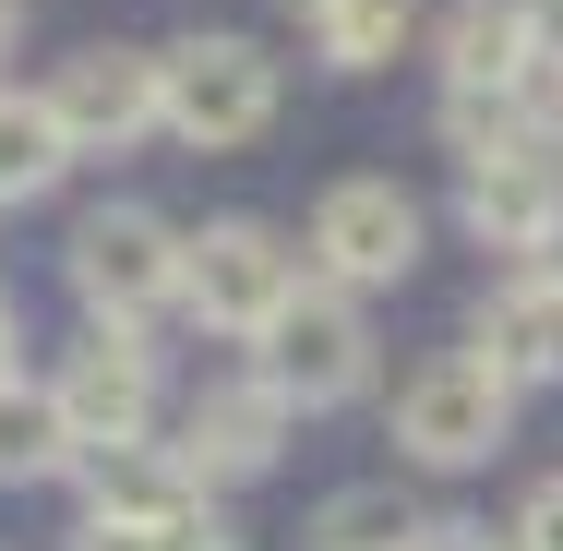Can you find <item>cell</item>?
<instances>
[{
    "label": "cell",
    "mask_w": 563,
    "mask_h": 551,
    "mask_svg": "<svg viewBox=\"0 0 563 551\" xmlns=\"http://www.w3.org/2000/svg\"><path fill=\"white\" fill-rule=\"evenodd\" d=\"M73 551H156V528H132V516H85Z\"/></svg>",
    "instance_id": "cell-22"
},
{
    "label": "cell",
    "mask_w": 563,
    "mask_h": 551,
    "mask_svg": "<svg viewBox=\"0 0 563 551\" xmlns=\"http://www.w3.org/2000/svg\"><path fill=\"white\" fill-rule=\"evenodd\" d=\"M552 156H563V85H552Z\"/></svg>",
    "instance_id": "cell-27"
},
{
    "label": "cell",
    "mask_w": 563,
    "mask_h": 551,
    "mask_svg": "<svg viewBox=\"0 0 563 551\" xmlns=\"http://www.w3.org/2000/svg\"><path fill=\"white\" fill-rule=\"evenodd\" d=\"M408 551H504V540L467 528V516H420V540H408Z\"/></svg>",
    "instance_id": "cell-23"
},
{
    "label": "cell",
    "mask_w": 563,
    "mask_h": 551,
    "mask_svg": "<svg viewBox=\"0 0 563 551\" xmlns=\"http://www.w3.org/2000/svg\"><path fill=\"white\" fill-rule=\"evenodd\" d=\"M432 48H444V85H528V36H516V0H455Z\"/></svg>",
    "instance_id": "cell-14"
},
{
    "label": "cell",
    "mask_w": 563,
    "mask_h": 551,
    "mask_svg": "<svg viewBox=\"0 0 563 551\" xmlns=\"http://www.w3.org/2000/svg\"><path fill=\"white\" fill-rule=\"evenodd\" d=\"M408 540H420V504L396 480H347L312 504V551H408Z\"/></svg>",
    "instance_id": "cell-15"
},
{
    "label": "cell",
    "mask_w": 563,
    "mask_h": 551,
    "mask_svg": "<svg viewBox=\"0 0 563 551\" xmlns=\"http://www.w3.org/2000/svg\"><path fill=\"white\" fill-rule=\"evenodd\" d=\"M180 300H192L217 335H264L288 300H300V252H288L264 217H217L205 240H180Z\"/></svg>",
    "instance_id": "cell-3"
},
{
    "label": "cell",
    "mask_w": 563,
    "mask_h": 551,
    "mask_svg": "<svg viewBox=\"0 0 563 551\" xmlns=\"http://www.w3.org/2000/svg\"><path fill=\"white\" fill-rule=\"evenodd\" d=\"M48 396H60V420H73L85 455H109V443H144V420H156V360H144L120 324H97L73 360H60ZM85 455H73V467H85Z\"/></svg>",
    "instance_id": "cell-7"
},
{
    "label": "cell",
    "mask_w": 563,
    "mask_h": 551,
    "mask_svg": "<svg viewBox=\"0 0 563 551\" xmlns=\"http://www.w3.org/2000/svg\"><path fill=\"white\" fill-rule=\"evenodd\" d=\"M264 384H276L288 408H347V396L372 384V324H360V300L300 276V300L264 324Z\"/></svg>",
    "instance_id": "cell-6"
},
{
    "label": "cell",
    "mask_w": 563,
    "mask_h": 551,
    "mask_svg": "<svg viewBox=\"0 0 563 551\" xmlns=\"http://www.w3.org/2000/svg\"><path fill=\"white\" fill-rule=\"evenodd\" d=\"M48 120L73 132V156L156 132V60H144V48H73V60L48 73Z\"/></svg>",
    "instance_id": "cell-8"
},
{
    "label": "cell",
    "mask_w": 563,
    "mask_h": 551,
    "mask_svg": "<svg viewBox=\"0 0 563 551\" xmlns=\"http://www.w3.org/2000/svg\"><path fill=\"white\" fill-rule=\"evenodd\" d=\"M73 288H85V312L97 324H144V312H168L180 300V240L156 205H97V217L73 228Z\"/></svg>",
    "instance_id": "cell-4"
},
{
    "label": "cell",
    "mask_w": 563,
    "mask_h": 551,
    "mask_svg": "<svg viewBox=\"0 0 563 551\" xmlns=\"http://www.w3.org/2000/svg\"><path fill=\"white\" fill-rule=\"evenodd\" d=\"M85 504H97V516H132V528H156V516L192 504V480H180V455L109 443V455H85Z\"/></svg>",
    "instance_id": "cell-13"
},
{
    "label": "cell",
    "mask_w": 563,
    "mask_h": 551,
    "mask_svg": "<svg viewBox=\"0 0 563 551\" xmlns=\"http://www.w3.org/2000/svg\"><path fill=\"white\" fill-rule=\"evenodd\" d=\"M73 168V132L48 120V97H0V205H36Z\"/></svg>",
    "instance_id": "cell-17"
},
{
    "label": "cell",
    "mask_w": 563,
    "mask_h": 551,
    "mask_svg": "<svg viewBox=\"0 0 563 551\" xmlns=\"http://www.w3.org/2000/svg\"><path fill=\"white\" fill-rule=\"evenodd\" d=\"M504 551H563V480H540V492L516 504V528H504Z\"/></svg>",
    "instance_id": "cell-20"
},
{
    "label": "cell",
    "mask_w": 563,
    "mask_h": 551,
    "mask_svg": "<svg viewBox=\"0 0 563 551\" xmlns=\"http://www.w3.org/2000/svg\"><path fill=\"white\" fill-rule=\"evenodd\" d=\"M85 443H73V420H60V396L48 384H0V480L24 492V480H60Z\"/></svg>",
    "instance_id": "cell-16"
},
{
    "label": "cell",
    "mask_w": 563,
    "mask_h": 551,
    "mask_svg": "<svg viewBox=\"0 0 563 551\" xmlns=\"http://www.w3.org/2000/svg\"><path fill=\"white\" fill-rule=\"evenodd\" d=\"M12 48H24V0H0V60H12Z\"/></svg>",
    "instance_id": "cell-25"
},
{
    "label": "cell",
    "mask_w": 563,
    "mask_h": 551,
    "mask_svg": "<svg viewBox=\"0 0 563 551\" xmlns=\"http://www.w3.org/2000/svg\"><path fill=\"white\" fill-rule=\"evenodd\" d=\"M504 432H516V384H504L492 360H467V348L420 360V372L396 384V443H408L420 467H479V455H504Z\"/></svg>",
    "instance_id": "cell-2"
},
{
    "label": "cell",
    "mask_w": 563,
    "mask_h": 551,
    "mask_svg": "<svg viewBox=\"0 0 563 551\" xmlns=\"http://www.w3.org/2000/svg\"><path fill=\"white\" fill-rule=\"evenodd\" d=\"M444 144L467 168H492V156H540L552 132L528 120V85H444Z\"/></svg>",
    "instance_id": "cell-12"
},
{
    "label": "cell",
    "mask_w": 563,
    "mask_h": 551,
    "mask_svg": "<svg viewBox=\"0 0 563 551\" xmlns=\"http://www.w3.org/2000/svg\"><path fill=\"white\" fill-rule=\"evenodd\" d=\"M288 12H324V0H288Z\"/></svg>",
    "instance_id": "cell-28"
},
{
    "label": "cell",
    "mask_w": 563,
    "mask_h": 551,
    "mask_svg": "<svg viewBox=\"0 0 563 551\" xmlns=\"http://www.w3.org/2000/svg\"><path fill=\"white\" fill-rule=\"evenodd\" d=\"M516 36H528V73L563 85V0H516Z\"/></svg>",
    "instance_id": "cell-21"
},
{
    "label": "cell",
    "mask_w": 563,
    "mask_h": 551,
    "mask_svg": "<svg viewBox=\"0 0 563 551\" xmlns=\"http://www.w3.org/2000/svg\"><path fill=\"white\" fill-rule=\"evenodd\" d=\"M467 360H492L504 384H552L563 372V288H540V276L492 288L479 324H467Z\"/></svg>",
    "instance_id": "cell-10"
},
{
    "label": "cell",
    "mask_w": 563,
    "mask_h": 551,
    "mask_svg": "<svg viewBox=\"0 0 563 551\" xmlns=\"http://www.w3.org/2000/svg\"><path fill=\"white\" fill-rule=\"evenodd\" d=\"M528 276H540V288H563V205L540 217V240H528Z\"/></svg>",
    "instance_id": "cell-24"
},
{
    "label": "cell",
    "mask_w": 563,
    "mask_h": 551,
    "mask_svg": "<svg viewBox=\"0 0 563 551\" xmlns=\"http://www.w3.org/2000/svg\"><path fill=\"white\" fill-rule=\"evenodd\" d=\"M300 264H312V288H396L408 264H420V205L396 192V180H336L324 205H312V240H300Z\"/></svg>",
    "instance_id": "cell-5"
},
{
    "label": "cell",
    "mask_w": 563,
    "mask_h": 551,
    "mask_svg": "<svg viewBox=\"0 0 563 551\" xmlns=\"http://www.w3.org/2000/svg\"><path fill=\"white\" fill-rule=\"evenodd\" d=\"M156 551H240V540H228V516H217V504L192 492L180 516H156Z\"/></svg>",
    "instance_id": "cell-19"
},
{
    "label": "cell",
    "mask_w": 563,
    "mask_h": 551,
    "mask_svg": "<svg viewBox=\"0 0 563 551\" xmlns=\"http://www.w3.org/2000/svg\"><path fill=\"white\" fill-rule=\"evenodd\" d=\"M552 205H563V168H552V144H540V156H492V168H467V192H455L467 240H492V252H528Z\"/></svg>",
    "instance_id": "cell-11"
},
{
    "label": "cell",
    "mask_w": 563,
    "mask_h": 551,
    "mask_svg": "<svg viewBox=\"0 0 563 551\" xmlns=\"http://www.w3.org/2000/svg\"><path fill=\"white\" fill-rule=\"evenodd\" d=\"M276 443H288V396L252 372V384H217V396H192V420H180V480L205 492V480H264L276 467Z\"/></svg>",
    "instance_id": "cell-9"
},
{
    "label": "cell",
    "mask_w": 563,
    "mask_h": 551,
    "mask_svg": "<svg viewBox=\"0 0 563 551\" xmlns=\"http://www.w3.org/2000/svg\"><path fill=\"white\" fill-rule=\"evenodd\" d=\"M0 384H12V300H0Z\"/></svg>",
    "instance_id": "cell-26"
},
{
    "label": "cell",
    "mask_w": 563,
    "mask_h": 551,
    "mask_svg": "<svg viewBox=\"0 0 563 551\" xmlns=\"http://www.w3.org/2000/svg\"><path fill=\"white\" fill-rule=\"evenodd\" d=\"M156 120L180 132V144H252L264 120H276V60L252 48V36H180L168 60H156Z\"/></svg>",
    "instance_id": "cell-1"
},
{
    "label": "cell",
    "mask_w": 563,
    "mask_h": 551,
    "mask_svg": "<svg viewBox=\"0 0 563 551\" xmlns=\"http://www.w3.org/2000/svg\"><path fill=\"white\" fill-rule=\"evenodd\" d=\"M408 24H420L408 0H324V12H312V36H324L336 73H384V60L408 48Z\"/></svg>",
    "instance_id": "cell-18"
}]
</instances>
